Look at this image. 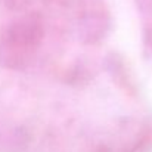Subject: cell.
<instances>
[{
    "mask_svg": "<svg viewBox=\"0 0 152 152\" xmlns=\"http://www.w3.org/2000/svg\"><path fill=\"white\" fill-rule=\"evenodd\" d=\"M109 27L108 13L102 6H90L83 10L80 19V36L84 43L93 45L105 39Z\"/></svg>",
    "mask_w": 152,
    "mask_h": 152,
    "instance_id": "obj_2",
    "label": "cell"
},
{
    "mask_svg": "<svg viewBox=\"0 0 152 152\" xmlns=\"http://www.w3.org/2000/svg\"><path fill=\"white\" fill-rule=\"evenodd\" d=\"M106 69L111 75L112 81L126 93V95H134L136 93V84L133 80L132 72L129 71L124 59L115 53H111L106 58Z\"/></svg>",
    "mask_w": 152,
    "mask_h": 152,
    "instance_id": "obj_3",
    "label": "cell"
},
{
    "mask_svg": "<svg viewBox=\"0 0 152 152\" xmlns=\"http://www.w3.org/2000/svg\"><path fill=\"white\" fill-rule=\"evenodd\" d=\"M28 146V136L18 127L0 121V151L24 152Z\"/></svg>",
    "mask_w": 152,
    "mask_h": 152,
    "instance_id": "obj_4",
    "label": "cell"
},
{
    "mask_svg": "<svg viewBox=\"0 0 152 152\" xmlns=\"http://www.w3.org/2000/svg\"><path fill=\"white\" fill-rule=\"evenodd\" d=\"M45 37L43 21L37 13H25L0 31V66L6 69L27 68L42 46Z\"/></svg>",
    "mask_w": 152,
    "mask_h": 152,
    "instance_id": "obj_1",
    "label": "cell"
},
{
    "mask_svg": "<svg viewBox=\"0 0 152 152\" xmlns=\"http://www.w3.org/2000/svg\"><path fill=\"white\" fill-rule=\"evenodd\" d=\"M31 3L33 0H0V7L7 12H21Z\"/></svg>",
    "mask_w": 152,
    "mask_h": 152,
    "instance_id": "obj_5",
    "label": "cell"
}]
</instances>
